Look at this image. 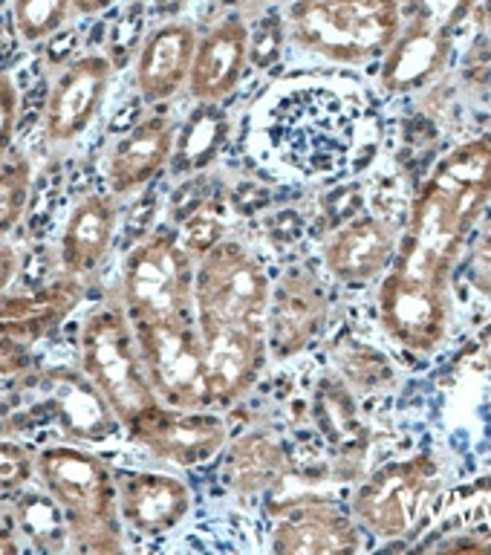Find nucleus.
<instances>
[{
    "instance_id": "1",
    "label": "nucleus",
    "mask_w": 491,
    "mask_h": 555,
    "mask_svg": "<svg viewBox=\"0 0 491 555\" xmlns=\"http://www.w3.org/2000/svg\"><path fill=\"white\" fill-rule=\"evenodd\" d=\"M255 142L263 159L301 177H330L376 142L371 93L347 76H293L255 107Z\"/></svg>"
},
{
    "instance_id": "2",
    "label": "nucleus",
    "mask_w": 491,
    "mask_h": 555,
    "mask_svg": "<svg viewBox=\"0 0 491 555\" xmlns=\"http://www.w3.org/2000/svg\"><path fill=\"white\" fill-rule=\"evenodd\" d=\"M491 203V137L451 147L414 194L388 272L451 286L457 258Z\"/></svg>"
},
{
    "instance_id": "3",
    "label": "nucleus",
    "mask_w": 491,
    "mask_h": 555,
    "mask_svg": "<svg viewBox=\"0 0 491 555\" xmlns=\"http://www.w3.org/2000/svg\"><path fill=\"white\" fill-rule=\"evenodd\" d=\"M35 480L67 520L73 550L121 553L125 524L119 515L116 468L78 442L47 446L35 454Z\"/></svg>"
},
{
    "instance_id": "4",
    "label": "nucleus",
    "mask_w": 491,
    "mask_h": 555,
    "mask_svg": "<svg viewBox=\"0 0 491 555\" xmlns=\"http://www.w3.org/2000/svg\"><path fill=\"white\" fill-rule=\"evenodd\" d=\"M301 52L341 67H364L390 50L405 24L402 0H293L284 12Z\"/></svg>"
},
{
    "instance_id": "5",
    "label": "nucleus",
    "mask_w": 491,
    "mask_h": 555,
    "mask_svg": "<svg viewBox=\"0 0 491 555\" xmlns=\"http://www.w3.org/2000/svg\"><path fill=\"white\" fill-rule=\"evenodd\" d=\"M78 362L87 379L107 399L113 414L119 416L121 428L159 405L139 356L133 321L119 298L87 312L78 333Z\"/></svg>"
},
{
    "instance_id": "6",
    "label": "nucleus",
    "mask_w": 491,
    "mask_h": 555,
    "mask_svg": "<svg viewBox=\"0 0 491 555\" xmlns=\"http://www.w3.org/2000/svg\"><path fill=\"white\" fill-rule=\"evenodd\" d=\"M197 260L182 249L177 225H156L125 251L119 301L130 321H191Z\"/></svg>"
},
{
    "instance_id": "7",
    "label": "nucleus",
    "mask_w": 491,
    "mask_h": 555,
    "mask_svg": "<svg viewBox=\"0 0 491 555\" xmlns=\"http://www.w3.org/2000/svg\"><path fill=\"white\" fill-rule=\"evenodd\" d=\"M442 489L440 460L431 451L390 460L353 489L350 512L373 538H408L423 527Z\"/></svg>"
},
{
    "instance_id": "8",
    "label": "nucleus",
    "mask_w": 491,
    "mask_h": 555,
    "mask_svg": "<svg viewBox=\"0 0 491 555\" xmlns=\"http://www.w3.org/2000/svg\"><path fill=\"white\" fill-rule=\"evenodd\" d=\"M139 356L156 399L173 408H215L197 319L133 321Z\"/></svg>"
},
{
    "instance_id": "9",
    "label": "nucleus",
    "mask_w": 491,
    "mask_h": 555,
    "mask_svg": "<svg viewBox=\"0 0 491 555\" xmlns=\"http://www.w3.org/2000/svg\"><path fill=\"white\" fill-rule=\"evenodd\" d=\"M272 281L249 246L225 237L197 260L194 310L197 319L263 324L267 327Z\"/></svg>"
},
{
    "instance_id": "10",
    "label": "nucleus",
    "mask_w": 491,
    "mask_h": 555,
    "mask_svg": "<svg viewBox=\"0 0 491 555\" xmlns=\"http://www.w3.org/2000/svg\"><path fill=\"white\" fill-rule=\"evenodd\" d=\"M376 312L382 330L399 347L428 356L449 336L454 298L451 286H434L416 278L385 272L376 286Z\"/></svg>"
},
{
    "instance_id": "11",
    "label": "nucleus",
    "mask_w": 491,
    "mask_h": 555,
    "mask_svg": "<svg viewBox=\"0 0 491 555\" xmlns=\"http://www.w3.org/2000/svg\"><path fill=\"white\" fill-rule=\"evenodd\" d=\"M125 431L156 460L182 468L208 463L229 446V425L215 408H173L159 402Z\"/></svg>"
},
{
    "instance_id": "12",
    "label": "nucleus",
    "mask_w": 491,
    "mask_h": 555,
    "mask_svg": "<svg viewBox=\"0 0 491 555\" xmlns=\"http://www.w3.org/2000/svg\"><path fill=\"white\" fill-rule=\"evenodd\" d=\"M197 327L206 345L208 385L215 408L237 405L267 371V327L217 319H197Z\"/></svg>"
},
{
    "instance_id": "13",
    "label": "nucleus",
    "mask_w": 491,
    "mask_h": 555,
    "mask_svg": "<svg viewBox=\"0 0 491 555\" xmlns=\"http://www.w3.org/2000/svg\"><path fill=\"white\" fill-rule=\"evenodd\" d=\"M113 61L102 52H87L61 69L43 107V137L52 145H73L99 119L113 81Z\"/></svg>"
},
{
    "instance_id": "14",
    "label": "nucleus",
    "mask_w": 491,
    "mask_h": 555,
    "mask_svg": "<svg viewBox=\"0 0 491 555\" xmlns=\"http://www.w3.org/2000/svg\"><path fill=\"white\" fill-rule=\"evenodd\" d=\"M330 298L321 281L310 269L293 267L272 284L267 312L269 356L293 359L327 327Z\"/></svg>"
},
{
    "instance_id": "15",
    "label": "nucleus",
    "mask_w": 491,
    "mask_h": 555,
    "mask_svg": "<svg viewBox=\"0 0 491 555\" xmlns=\"http://www.w3.org/2000/svg\"><path fill=\"white\" fill-rule=\"evenodd\" d=\"M362 532L353 512L310 498L277 509L269 546L277 555H347L362 550Z\"/></svg>"
},
{
    "instance_id": "16",
    "label": "nucleus",
    "mask_w": 491,
    "mask_h": 555,
    "mask_svg": "<svg viewBox=\"0 0 491 555\" xmlns=\"http://www.w3.org/2000/svg\"><path fill=\"white\" fill-rule=\"evenodd\" d=\"M454 52V29L434 17L411 15L390 50L382 55L379 90L388 95H405L423 90L449 67Z\"/></svg>"
},
{
    "instance_id": "17",
    "label": "nucleus",
    "mask_w": 491,
    "mask_h": 555,
    "mask_svg": "<svg viewBox=\"0 0 491 555\" xmlns=\"http://www.w3.org/2000/svg\"><path fill=\"white\" fill-rule=\"evenodd\" d=\"M38 385L43 390V411L59 423L67 440L87 446L119 434V416L81 367H50L38 376Z\"/></svg>"
},
{
    "instance_id": "18",
    "label": "nucleus",
    "mask_w": 491,
    "mask_h": 555,
    "mask_svg": "<svg viewBox=\"0 0 491 555\" xmlns=\"http://www.w3.org/2000/svg\"><path fill=\"white\" fill-rule=\"evenodd\" d=\"M116 492L121 524L142 538L168 535L191 512L189 486L168 472L116 468Z\"/></svg>"
},
{
    "instance_id": "19",
    "label": "nucleus",
    "mask_w": 491,
    "mask_h": 555,
    "mask_svg": "<svg viewBox=\"0 0 491 555\" xmlns=\"http://www.w3.org/2000/svg\"><path fill=\"white\" fill-rule=\"evenodd\" d=\"M399 234L379 215H356L338 223L324 243V267L345 286L379 281L397 258Z\"/></svg>"
},
{
    "instance_id": "20",
    "label": "nucleus",
    "mask_w": 491,
    "mask_h": 555,
    "mask_svg": "<svg viewBox=\"0 0 491 555\" xmlns=\"http://www.w3.org/2000/svg\"><path fill=\"white\" fill-rule=\"evenodd\" d=\"M197 41V26L182 17H171L147 29L133 61V85L142 102L163 104L180 93L182 87H189Z\"/></svg>"
},
{
    "instance_id": "21",
    "label": "nucleus",
    "mask_w": 491,
    "mask_h": 555,
    "mask_svg": "<svg viewBox=\"0 0 491 555\" xmlns=\"http://www.w3.org/2000/svg\"><path fill=\"white\" fill-rule=\"evenodd\" d=\"M177 121L165 113H154L139 119L116 139L107 163L104 180L113 197H128L145 191L159 173L171 165L173 145H177Z\"/></svg>"
},
{
    "instance_id": "22",
    "label": "nucleus",
    "mask_w": 491,
    "mask_h": 555,
    "mask_svg": "<svg viewBox=\"0 0 491 555\" xmlns=\"http://www.w3.org/2000/svg\"><path fill=\"white\" fill-rule=\"evenodd\" d=\"M249 69V24L243 15H229L199 35L191 64L189 93L197 102L223 104L241 87Z\"/></svg>"
},
{
    "instance_id": "23",
    "label": "nucleus",
    "mask_w": 491,
    "mask_h": 555,
    "mask_svg": "<svg viewBox=\"0 0 491 555\" xmlns=\"http://www.w3.org/2000/svg\"><path fill=\"white\" fill-rule=\"evenodd\" d=\"M119 234V208L111 191L107 194H85L69 208L67 223L61 232L59 255L64 275L85 281L102 269L107 255L113 251Z\"/></svg>"
},
{
    "instance_id": "24",
    "label": "nucleus",
    "mask_w": 491,
    "mask_h": 555,
    "mask_svg": "<svg viewBox=\"0 0 491 555\" xmlns=\"http://www.w3.org/2000/svg\"><path fill=\"white\" fill-rule=\"evenodd\" d=\"M81 298H85V284L73 275L33 289V293H3L0 295V336H12L33 345L64 324L76 312Z\"/></svg>"
},
{
    "instance_id": "25",
    "label": "nucleus",
    "mask_w": 491,
    "mask_h": 555,
    "mask_svg": "<svg viewBox=\"0 0 491 555\" xmlns=\"http://www.w3.org/2000/svg\"><path fill=\"white\" fill-rule=\"evenodd\" d=\"M289 475V454L275 434L255 428L229 442L225 483L237 494H260L284 483Z\"/></svg>"
},
{
    "instance_id": "26",
    "label": "nucleus",
    "mask_w": 491,
    "mask_h": 555,
    "mask_svg": "<svg viewBox=\"0 0 491 555\" xmlns=\"http://www.w3.org/2000/svg\"><path fill=\"white\" fill-rule=\"evenodd\" d=\"M232 125L229 113L217 102H197L189 111L185 121L177 128V145L171 156V173L177 180L191 173L208 171L225 151Z\"/></svg>"
},
{
    "instance_id": "27",
    "label": "nucleus",
    "mask_w": 491,
    "mask_h": 555,
    "mask_svg": "<svg viewBox=\"0 0 491 555\" xmlns=\"http://www.w3.org/2000/svg\"><path fill=\"white\" fill-rule=\"evenodd\" d=\"M315 425L324 440L338 451V457H362L367 446V425H364L353 393L341 379H321L315 390Z\"/></svg>"
},
{
    "instance_id": "28",
    "label": "nucleus",
    "mask_w": 491,
    "mask_h": 555,
    "mask_svg": "<svg viewBox=\"0 0 491 555\" xmlns=\"http://www.w3.org/2000/svg\"><path fill=\"white\" fill-rule=\"evenodd\" d=\"M9 520L21 532L24 544L35 546V550L59 553V550L73 546L69 527L64 515H61L59 503L52 501L41 486L33 489V483H29L24 492H17L9 501Z\"/></svg>"
},
{
    "instance_id": "29",
    "label": "nucleus",
    "mask_w": 491,
    "mask_h": 555,
    "mask_svg": "<svg viewBox=\"0 0 491 555\" xmlns=\"http://www.w3.org/2000/svg\"><path fill=\"white\" fill-rule=\"evenodd\" d=\"M12 26L24 43L50 41L73 17L69 0H12Z\"/></svg>"
},
{
    "instance_id": "30",
    "label": "nucleus",
    "mask_w": 491,
    "mask_h": 555,
    "mask_svg": "<svg viewBox=\"0 0 491 555\" xmlns=\"http://www.w3.org/2000/svg\"><path fill=\"white\" fill-rule=\"evenodd\" d=\"M33 199V165L24 156H9L0 165V237L15 232Z\"/></svg>"
},
{
    "instance_id": "31",
    "label": "nucleus",
    "mask_w": 491,
    "mask_h": 555,
    "mask_svg": "<svg viewBox=\"0 0 491 555\" xmlns=\"http://www.w3.org/2000/svg\"><path fill=\"white\" fill-rule=\"evenodd\" d=\"M338 367L347 382H353L362 390H376L393 379V364L388 362V356L371 345H345L338 356Z\"/></svg>"
},
{
    "instance_id": "32",
    "label": "nucleus",
    "mask_w": 491,
    "mask_h": 555,
    "mask_svg": "<svg viewBox=\"0 0 491 555\" xmlns=\"http://www.w3.org/2000/svg\"><path fill=\"white\" fill-rule=\"evenodd\" d=\"M286 38V17L281 12H269L260 15L258 24L249 26V67L272 69L277 61L284 59Z\"/></svg>"
},
{
    "instance_id": "33",
    "label": "nucleus",
    "mask_w": 491,
    "mask_h": 555,
    "mask_svg": "<svg viewBox=\"0 0 491 555\" xmlns=\"http://www.w3.org/2000/svg\"><path fill=\"white\" fill-rule=\"evenodd\" d=\"M33 480L35 454H29L21 442L0 437V498L9 503L17 492H24Z\"/></svg>"
},
{
    "instance_id": "34",
    "label": "nucleus",
    "mask_w": 491,
    "mask_h": 555,
    "mask_svg": "<svg viewBox=\"0 0 491 555\" xmlns=\"http://www.w3.org/2000/svg\"><path fill=\"white\" fill-rule=\"evenodd\" d=\"M206 206H211V177H208V171L182 177L171 199H168V223L180 229L189 217H194Z\"/></svg>"
},
{
    "instance_id": "35",
    "label": "nucleus",
    "mask_w": 491,
    "mask_h": 555,
    "mask_svg": "<svg viewBox=\"0 0 491 555\" xmlns=\"http://www.w3.org/2000/svg\"><path fill=\"white\" fill-rule=\"evenodd\" d=\"M177 232H180L182 249L189 251L194 260H199L203 255H208V251L215 249L217 243L225 241V223L215 215V208L211 206H206L203 211L189 217Z\"/></svg>"
},
{
    "instance_id": "36",
    "label": "nucleus",
    "mask_w": 491,
    "mask_h": 555,
    "mask_svg": "<svg viewBox=\"0 0 491 555\" xmlns=\"http://www.w3.org/2000/svg\"><path fill=\"white\" fill-rule=\"evenodd\" d=\"M17 116H21V93L15 78L7 69H0V165L9 159L12 142H15Z\"/></svg>"
},
{
    "instance_id": "37",
    "label": "nucleus",
    "mask_w": 491,
    "mask_h": 555,
    "mask_svg": "<svg viewBox=\"0 0 491 555\" xmlns=\"http://www.w3.org/2000/svg\"><path fill=\"white\" fill-rule=\"evenodd\" d=\"M402 7H405V15L434 17V21L457 29L460 21L475 7V0H402Z\"/></svg>"
},
{
    "instance_id": "38",
    "label": "nucleus",
    "mask_w": 491,
    "mask_h": 555,
    "mask_svg": "<svg viewBox=\"0 0 491 555\" xmlns=\"http://www.w3.org/2000/svg\"><path fill=\"white\" fill-rule=\"evenodd\" d=\"M33 371V350L26 341L12 336H0V382L15 379Z\"/></svg>"
},
{
    "instance_id": "39",
    "label": "nucleus",
    "mask_w": 491,
    "mask_h": 555,
    "mask_svg": "<svg viewBox=\"0 0 491 555\" xmlns=\"http://www.w3.org/2000/svg\"><path fill=\"white\" fill-rule=\"evenodd\" d=\"M17 272H21V255L7 237H0V295L12 289Z\"/></svg>"
},
{
    "instance_id": "40",
    "label": "nucleus",
    "mask_w": 491,
    "mask_h": 555,
    "mask_svg": "<svg viewBox=\"0 0 491 555\" xmlns=\"http://www.w3.org/2000/svg\"><path fill=\"white\" fill-rule=\"evenodd\" d=\"M73 3V15L78 17H95L113 9L119 0H69Z\"/></svg>"
},
{
    "instance_id": "41",
    "label": "nucleus",
    "mask_w": 491,
    "mask_h": 555,
    "mask_svg": "<svg viewBox=\"0 0 491 555\" xmlns=\"http://www.w3.org/2000/svg\"><path fill=\"white\" fill-rule=\"evenodd\" d=\"M24 538H21V532H17L15 527H12V520H3L0 524V553H21L24 550Z\"/></svg>"
},
{
    "instance_id": "42",
    "label": "nucleus",
    "mask_w": 491,
    "mask_h": 555,
    "mask_svg": "<svg viewBox=\"0 0 491 555\" xmlns=\"http://www.w3.org/2000/svg\"><path fill=\"white\" fill-rule=\"evenodd\" d=\"M189 3L191 0H151V12L163 21H171V17H180V12Z\"/></svg>"
},
{
    "instance_id": "43",
    "label": "nucleus",
    "mask_w": 491,
    "mask_h": 555,
    "mask_svg": "<svg viewBox=\"0 0 491 555\" xmlns=\"http://www.w3.org/2000/svg\"><path fill=\"white\" fill-rule=\"evenodd\" d=\"M477 362L489 364L491 367V324H486L483 333L477 336Z\"/></svg>"
},
{
    "instance_id": "44",
    "label": "nucleus",
    "mask_w": 491,
    "mask_h": 555,
    "mask_svg": "<svg viewBox=\"0 0 491 555\" xmlns=\"http://www.w3.org/2000/svg\"><path fill=\"white\" fill-rule=\"evenodd\" d=\"M3 520H9V503L0 498V524H3Z\"/></svg>"
},
{
    "instance_id": "45",
    "label": "nucleus",
    "mask_w": 491,
    "mask_h": 555,
    "mask_svg": "<svg viewBox=\"0 0 491 555\" xmlns=\"http://www.w3.org/2000/svg\"><path fill=\"white\" fill-rule=\"evenodd\" d=\"M246 0H220V7H243Z\"/></svg>"
},
{
    "instance_id": "46",
    "label": "nucleus",
    "mask_w": 491,
    "mask_h": 555,
    "mask_svg": "<svg viewBox=\"0 0 491 555\" xmlns=\"http://www.w3.org/2000/svg\"><path fill=\"white\" fill-rule=\"evenodd\" d=\"M0 7H3V0H0Z\"/></svg>"
}]
</instances>
